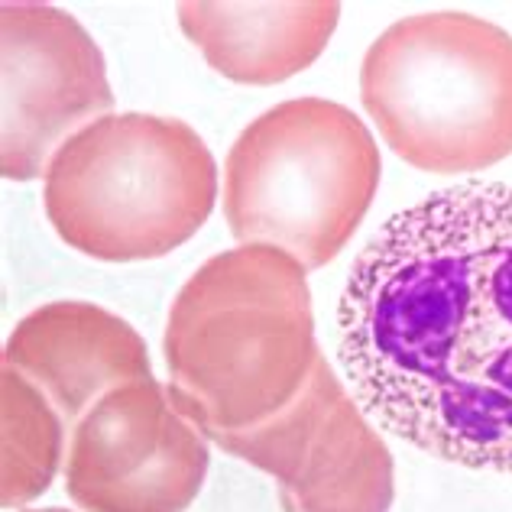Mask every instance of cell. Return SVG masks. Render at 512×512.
I'll return each instance as SVG.
<instances>
[{"label":"cell","instance_id":"cell-1","mask_svg":"<svg viewBox=\"0 0 512 512\" xmlns=\"http://www.w3.org/2000/svg\"><path fill=\"white\" fill-rule=\"evenodd\" d=\"M338 357L389 435L512 474V185H451L393 214L347 273Z\"/></svg>","mask_w":512,"mask_h":512},{"label":"cell","instance_id":"cell-2","mask_svg":"<svg viewBox=\"0 0 512 512\" xmlns=\"http://www.w3.org/2000/svg\"><path fill=\"white\" fill-rule=\"evenodd\" d=\"M163 357L172 406L205 438L269 422L321 357L308 269L266 244L211 256L175 295Z\"/></svg>","mask_w":512,"mask_h":512},{"label":"cell","instance_id":"cell-3","mask_svg":"<svg viewBox=\"0 0 512 512\" xmlns=\"http://www.w3.org/2000/svg\"><path fill=\"white\" fill-rule=\"evenodd\" d=\"M360 101L409 166L490 169L512 156V36L461 10L396 20L363 56Z\"/></svg>","mask_w":512,"mask_h":512},{"label":"cell","instance_id":"cell-4","mask_svg":"<svg viewBox=\"0 0 512 512\" xmlns=\"http://www.w3.org/2000/svg\"><path fill=\"white\" fill-rule=\"evenodd\" d=\"M43 205L72 250L101 263L166 256L211 218L218 166L208 143L175 117L107 114L59 146Z\"/></svg>","mask_w":512,"mask_h":512},{"label":"cell","instance_id":"cell-5","mask_svg":"<svg viewBox=\"0 0 512 512\" xmlns=\"http://www.w3.org/2000/svg\"><path fill=\"white\" fill-rule=\"evenodd\" d=\"M383 159L350 107L295 98L269 107L224 163V218L240 247L286 250L321 269L354 237L380 188Z\"/></svg>","mask_w":512,"mask_h":512},{"label":"cell","instance_id":"cell-6","mask_svg":"<svg viewBox=\"0 0 512 512\" xmlns=\"http://www.w3.org/2000/svg\"><path fill=\"white\" fill-rule=\"evenodd\" d=\"M208 441L276 477L286 512H389L396 467L380 438L325 357L292 406L263 425L221 431Z\"/></svg>","mask_w":512,"mask_h":512},{"label":"cell","instance_id":"cell-7","mask_svg":"<svg viewBox=\"0 0 512 512\" xmlns=\"http://www.w3.org/2000/svg\"><path fill=\"white\" fill-rule=\"evenodd\" d=\"M0 172L46 175L65 140L111 114L107 65L88 30L52 4L0 7Z\"/></svg>","mask_w":512,"mask_h":512},{"label":"cell","instance_id":"cell-8","mask_svg":"<svg viewBox=\"0 0 512 512\" xmlns=\"http://www.w3.org/2000/svg\"><path fill=\"white\" fill-rule=\"evenodd\" d=\"M208 464V438L153 376L107 393L75 425L65 493L82 512H185Z\"/></svg>","mask_w":512,"mask_h":512},{"label":"cell","instance_id":"cell-9","mask_svg":"<svg viewBox=\"0 0 512 512\" xmlns=\"http://www.w3.org/2000/svg\"><path fill=\"white\" fill-rule=\"evenodd\" d=\"M4 367L43 389L69 435L107 393L153 380L140 334L94 302H49L20 318L4 344Z\"/></svg>","mask_w":512,"mask_h":512},{"label":"cell","instance_id":"cell-10","mask_svg":"<svg viewBox=\"0 0 512 512\" xmlns=\"http://www.w3.org/2000/svg\"><path fill=\"white\" fill-rule=\"evenodd\" d=\"M341 4H179L182 33L214 72L240 85H279L331 43Z\"/></svg>","mask_w":512,"mask_h":512},{"label":"cell","instance_id":"cell-11","mask_svg":"<svg viewBox=\"0 0 512 512\" xmlns=\"http://www.w3.org/2000/svg\"><path fill=\"white\" fill-rule=\"evenodd\" d=\"M65 428L56 406L20 370H0V503L17 509L39 500L65 467Z\"/></svg>","mask_w":512,"mask_h":512},{"label":"cell","instance_id":"cell-12","mask_svg":"<svg viewBox=\"0 0 512 512\" xmlns=\"http://www.w3.org/2000/svg\"><path fill=\"white\" fill-rule=\"evenodd\" d=\"M26 512H69V509H59V506H49V509H26Z\"/></svg>","mask_w":512,"mask_h":512}]
</instances>
